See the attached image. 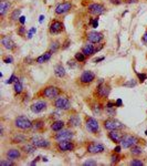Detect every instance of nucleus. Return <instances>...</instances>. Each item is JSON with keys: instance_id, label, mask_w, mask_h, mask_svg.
Returning a JSON list of instances; mask_svg holds the SVG:
<instances>
[{"instance_id": "423d86ee", "label": "nucleus", "mask_w": 147, "mask_h": 166, "mask_svg": "<svg viewBox=\"0 0 147 166\" xmlns=\"http://www.w3.org/2000/svg\"><path fill=\"white\" fill-rule=\"evenodd\" d=\"M73 135H74V133H73L71 130H69V129L63 130V129H62L61 131L57 132V134H55L54 138L59 142V141H65V140H72Z\"/></svg>"}, {"instance_id": "9d476101", "label": "nucleus", "mask_w": 147, "mask_h": 166, "mask_svg": "<svg viewBox=\"0 0 147 166\" xmlns=\"http://www.w3.org/2000/svg\"><path fill=\"white\" fill-rule=\"evenodd\" d=\"M85 124H86L88 131H90V132L93 133V134H95V133L99 131V129H100V124H99L97 120H95L94 118H88Z\"/></svg>"}, {"instance_id": "f3484780", "label": "nucleus", "mask_w": 147, "mask_h": 166, "mask_svg": "<svg viewBox=\"0 0 147 166\" xmlns=\"http://www.w3.org/2000/svg\"><path fill=\"white\" fill-rule=\"evenodd\" d=\"M6 156L8 160H19V158H21V152H20L18 148H10V149L7 151Z\"/></svg>"}, {"instance_id": "20e7f679", "label": "nucleus", "mask_w": 147, "mask_h": 166, "mask_svg": "<svg viewBox=\"0 0 147 166\" xmlns=\"http://www.w3.org/2000/svg\"><path fill=\"white\" fill-rule=\"evenodd\" d=\"M30 143L33 144L35 147H40V148H48L50 146V142L44 140L43 137L39 136V135H35L30 138Z\"/></svg>"}, {"instance_id": "f8f14e48", "label": "nucleus", "mask_w": 147, "mask_h": 166, "mask_svg": "<svg viewBox=\"0 0 147 166\" xmlns=\"http://www.w3.org/2000/svg\"><path fill=\"white\" fill-rule=\"evenodd\" d=\"M88 9L90 13L95 15V16H100V15L105 12V7L103 5H101V3H92V5L88 6Z\"/></svg>"}, {"instance_id": "4c0bfd02", "label": "nucleus", "mask_w": 147, "mask_h": 166, "mask_svg": "<svg viewBox=\"0 0 147 166\" xmlns=\"http://www.w3.org/2000/svg\"><path fill=\"white\" fill-rule=\"evenodd\" d=\"M118 160H119V157H118L117 153H115L111 156V163L112 164H116V163H118Z\"/></svg>"}, {"instance_id": "ea45409f", "label": "nucleus", "mask_w": 147, "mask_h": 166, "mask_svg": "<svg viewBox=\"0 0 147 166\" xmlns=\"http://www.w3.org/2000/svg\"><path fill=\"white\" fill-rule=\"evenodd\" d=\"M17 80H18V77H16L14 74H12L11 77H10V79H8V80H7V81H6V83H7V84H11V83L16 82Z\"/></svg>"}, {"instance_id": "2f4dec72", "label": "nucleus", "mask_w": 147, "mask_h": 166, "mask_svg": "<svg viewBox=\"0 0 147 166\" xmlns=\"http://www.w3.org/2000/svg\"><path fill=\"white\" fill-rule=\"evenodd\" d=\"M20 13H21V9H16V10L11 13L10 19H11L12 21H16V20H18V18H20V17H19Z\"/></svg>"}, {"instance_id": "a878e982", "label": "nucleus", "mask_w": 147, "mask_h": 166, "mask_svg": "<svg viewBox=\"0 0 147 166\" xmlns=\"http://www.w3.org/2000/svg\"><path fill=\"white\" fill-rule=\"evenodd\" d=\"M10 8V2H7V1H1L0 2V16H5L6 12L9 10Z\"/></svg>"}, {"instance_id": "de8ad7c7", "label": "nucleus", "mask_w": 147, "mask_h": 166, "mask_svg": "<svg viewBox=\"0 0 147 166\" xmlns=\"http://www.w3.org/2000/svg\"><path fill=\"white\" fill-rule=\"evenodd\" d=\"M35 31H37V29H35V28H32V29L30 30L29 33H28V38H29V39H31V38H32V36H33V33H35Z\"/></svg>"}, {"instance_id": "13d9d810", "label": "nucleus", "mask_w": 147, "mask_h": 166, "mask_svg": "<svg viewBox=\"0 0 147 166\" xmlns=\"http://www.w3.org/2000/svg\"><path fill=\"white\" fill-rule=\"evenodd\" d=\"M68 64L70 65V66H74V63H73V61H69V63Z\"/></svg>"}, {"instance_id": "a211bd4d", "label": "nucleus", "mask_w": 147, "mask_h": 166, "mask_svg": "<svg viewBox=\"0 0 147 166\" xmlns=\"http://www.w3.org/2000/svg\"><path fill=\"white\" fill-rule=\"evenodd\" d=\"M102 39H103V35L101 32L93 31V32H90L88 35V40L91 43H99V42L102 41Z\"/></svg>"}, {"instance_id": "c03bdc74", "label": "nucleus", "mask_w": 147, "mask_h": 166, "mask_svg": "<svg viewBox=\"0 0 147 166\" xmlns=\"http://www.w3.org/2000/svg\"><path fill=\"white\" fill-rule=\"evenodd\" d=\"M3 62H6V63H12V62H13V58H12L11 55H7L6 58L3 59Z\"/></svg>"}, {"instance_id": "4468645a", "label": "nucleus", "mask_w": 147, "mask_h": 166, "mask_svg": "<svg viewBox=\"0 0 147 166\" xmlns=\"http://www.w3.org/2000/svg\"><path fill=\"white\" fill-rule=\"evenodd\" d=\"M47 102L46 101H37L32 103L31 105V111L33 113H41L47 109Z\"/></svg>"}, {"instance_id": "f03ea898", "label": "nucleus", "mask_w": 147, "mask_h": 166, "mask_svg": "<svg viewBox=\"0 0 147 166\" xmlns=\"http://www.w3.org/2000/svg\"><path fill=\"white\" fill-rule=\"evenodd\" d=\"M104 127L108 131H114V130H123L124 129V124L122 122H119L116 119H107L103 122Z\"/></svg>"}, {"instance_id": "cd10ccee", "label": "nucleus", "mask_w": 147, "mask_h": 166, "mask_svg": "<svg viewBox=\"0 0 147 166\" xmlns=\"http://www.w3.org/2000/svg\"><path fill=\"white\" fill-rule=\"evenodd\" d=\"M44 127V122L42 120H35L32 122V130L33 131H40Z\"/></svg>"}, {"instance_id": "393cba45", "label": "nucleus", "mask_w": 147, "mask_h": 166, "mask_svg": "<svg viewBox=\"0 0 147 166\" xmlns=\"http://www.w3.org/2000/svg\"><path fill=\"white\" fill-rule=\"evenodd\" d=\"M63 126H64V122L61 121V120H58V121H55V122L52 123L51 129H52V131H54V132H59V131H61L63 129Z\"/></svg>"}, {"instance_id": "4d7b16f0", "label": "nucleus", "mask_w": 147, "mask_h": 166, "mask_svg": "<svg viewBox=\"0 0 147 166\" xmlns=\"http://www.w3.org/2000/svg\"><path fill=\"white\" fill-rule=\"evenodd\" d=\"M102 60H104V57H102V58H99V59H95L94 62H99V61H102Z\"/></svg>"}, {"instance_id": "864d4df0", "label": "nucleus", "mask_w": 147, "mask_h": 166, "mask_svg": "<svg viewBox=\"0 0 147 166\" xmlns=\"http://www.w3.org/2000/svg\"><path fill=\"white\" fill-rule=\"evenodd\" d=\"M19 21H20V24H23L24 22H26V17H23V16H21L20 18H19Z\"/></svg>"}, {"instance_id": "1a4fd4ad", "label": "nucleus", "mask_w": 147, "mask_h": 166, "mask_svg": "<svg viewBox=\"0 0 147 166\" xmlns=\"http://www.w3.org/2000/svg\"><path fill=\"white\" fill-rule=\"evenodd\" d=\"M58 149L60 152H70L74 149V144L71 142V140H65V141H59L58 142Z\"/></svg>"}, {"instance_id": "c85d7f7f", "label": "nucleus", "mask_w": 147, "mask_h": 166, "mask_svg": "<svg viewBox=\"0 0 147 166\" xmlns=\"http://www.w3.org/2000/svg\"><path fill=\"white\" fill-rule=\"evenodd\" d=\"M13 89H14V92H16L17 94H20V93L22 92V90H23V85H22V83H21L20 80H17V81L14 82Z\"/></svg>"}, {"instance_id": "c9c22d12", "label": "nucleus", "mask_w": 147, "mask_h": 166, "mask_svg": "<svg viewBox=\"0 0 147 166\" xmlns=\"http://www.w3.org/2000/svg\"><path fill=\"white\" fill-rule=\"evenodd\" d=\"M130 165H132V166H143L144 165V163H143L141 160H130Z\"/></svg>"}, {"instance_id": "7ed1b4c3", "label": "nucleus", "mask_w": 147, "mask_h": 166, "mask_svg": "<svg viewBox=\"0 0 147 166\" xmlns=\"http://www.w3.org/2000/svg\"><path fill=\"white\" fill-rule=\"evenodd\" d=\"M54 107L59 110H69L71 107V102L66 96H58L54 101Z\"/></svg>"}, {"instance_id": "58836bf2", "label": "nucleus", "mask_w": 147, "mask_h": 166, "mask_svg": "<svg viewBox=\"0 0 147 166\" xmlns=\"http://www.w3.org/2000/svg\"><path fill=\"white\" fill-rule=\"evenodd\" d=\"M35 62H38V63H44V62H47V59H46L44 54H42V55H40V57H38L37 60H35Z\"/></svg>"}, {"instance_id": "052dcab7", "label": "nucleus", "mask_w": 147, "mask_h": 166, "mask_svg": "<svg viewBox=\"0 0 147 166\" xmlns=\"http://www.w3.org/2000/svg\"><path fill=\"white\" fill-rule=\"evenodd\" d=\"M38 158H39V157H38ZM38 158H37L35 160H33V162L31 163V165H35V164H37V162H38Z\"/></svg>"}, {"instance_id": "09e8293b", "label": "nucleus", "mask_w": 147, "mask_h": 166, "mask_svg": "<svg viewBox=\"0 0 147 166\" xmlns=\"http://www.w3.org/2000/svg\"><path fill=\"white\" fill-rule=\"evenodd\" d=\"M122 104H123V102H122V100L121 99H118V100H116V102H115V105L117 107H122Z\"/></svg>"}, {"instance_id": "5701e85b", "label": "nucleus", "mask_w": 147, "mask_h": 166, "mask_svg": "<svg viewBox=\"0 0 147 166\" xmlns=\"http://www.w3.org/2000/svg\"><path fill=\"white\" fill-rule=\"evenodd\" d=\"M35 146L33 145V144H24L23 146L21 147V151L23 152V153H26V154H33L35 151Z\"/></svg>"}, {"instance_id": "412c9836", "label": "nucleus", "mask_w": 147, "mask_h": 166, "mask_svg": "<svg viewBox=\"0 0 147 166\" xmlns=\"http://www.w3.org/2000/svg\"><path fill=\"white\" fill-rule=\"evenodd\" d=\"M82 52L85 54V57H91L92 54L95 53V48L93 44H91V42L88 43V44H85L82 49Z\"/></svg>"}, {"instance_id": "2eb2a0df", "label": "nucleus", "mask_w": 147, "mask_h": 166, "mask_svg": "<svg viewBox=\"0 0 147 166\" xmlns=\"http://www.w3.org/2000/svg\"><path fill=\"white\" fill-rule=\"evenodd\" d=\"M71 8H72V5L70 2H62L55 7V13L57 15H64V13L70 11Z\"/></svg>"}, {"instance_id": "f257e3e1", "label": "nucleus", "mask_w": 147, "mask_h": 166, "mask_svg": "<svg viewBox=\"0 0 147 166\" xmlns=\"http://www.w3.org/2000/svg\"><path fill=\"white\" fill-rule=\"evenodd\" d=\"M13 124L14 126L19 129V130H22V131H27V130H30V129H32V122L30 121L28 118H26V116H18L14 119V122H13Z\"/></svg>"}, {"instance_id": "49530a36", "label": "nucleus", "mask_w": 147, "mask_h": 166, "mask_svg": "<svg viewBox=\"0 0 147 166\" xmlns=\"http://www.w3.org/2000/svg\"><path fill=\"white\" fill-rule=\"evenodd\" d=\"M124 85H125V86H135V85H136V81H134V80H130V82L124 83Z\"/></svg>"}, {"instance_id": "8fccbe9b", "label": "nucleus", "mask_w": 147, "mask_h": 166, "mask_svg": "<svg viewBox=\"0 0 147 166\" xmlns=\"http://www.w3.org/2000/svg\"><path fill=\"white\" fill-rule=\"evenodd\" d=\"M115 102H108L107 104H106V107H115Z\"/></svg>"}, {"instance_id": "bf43d9fd", "label": "nucleus", "mask_w": 147, "mask_h": 166, "mask_svg": "<svg viewBox=\"0 0 147 166\" xmlns=\"http://www.w3.org/2000/svg\"><path fill=\"white\" fill-rule=\"evenodd\" d=\"M43 19H44V16H40V19H39V21H40V22H42V21H43Z\"/></svg>"}, {"instance_id": "9b49d317", "label": "nucleus", "mask_w": 147, "mask_h": 166, "mask_svg": "<svg viewBox=\"0 0 147 166\" xmlns=\"http://www.w3.org/2000/svg\"><path fill=\"white\" fill-rule=\"evenodd\" d=\"M110 92H111V88H110V85L108 84H106V83H101L97 85V90H96V93L97 95L100 96V98H107L108 94H110Z\"/></svg>"}, {"instance_id": "f704fd0d", "label": "nucleus", "mask_w": 147, "mask_h": 166, "mask_svg": "<svg viewBox=\"0 0 147 166\" xmlns=\"http://www.w3.org/2000/svg\"><path fill=\"white\" fill-rule=\"evenodd\" d=\"M0 165L1 166H12V165H14V163L12 162L11 160H0Z\"/></svg>"}, {"instance_id": "b1692460", "label": "nucleus", "mask_w": 147, "mask_h": 166, "mask_svg": "<svg viewBox=\"0 0 147 166\" xmlns=\"http://www.w3.org/2000/svg\"><path fill=\"white\" fill-rule=\"evenodd\" d=\"M12 143H14V144H21V143L23 142H27V137L24 136L23 134H20V133H18L16 134L14 136L12 137Z\"/></svg>"}, {"instance_id": "6e6552de", "label": "nucleus", "mask_w": 147, "mask_h": 166, "mask_svg": "<svg viewBox=\"0 0 147 166\" xmlns=\"http://www.w3.org/2000/svg\"><path fill=\"white\" fill-rule=\"evenodd\" d=\"M104 145L97 142H92L88 145V152L91 154H101L104 152Z\"/></svg>"}, {"instance_id": "39448f33", "label": "nucleus", "mask_w": 147, "mask_h": 166, "mask_svg": "<svg viewBox=\"0 0 147 166\" xmlns=\"http://www.w3.org/2000/svg\"><path fill=\"white\" fill-rule=\"evenodd\" d=\"M137 137L133 135H123L121 140V146L124 148H130L137 144Z\"/></svg>"}, {"instance_id": "79ce46f5", "label": "nucleus", "mask_w": 147, "mask_h": 166, "mask_svg": "<svg viewBox=\"0 0 147 166\" xmlns=\"http://www.w3.org/2000/svg\"><path fill=\"white\" fill-rule=\"evenodd\" d=\"M137 77H138V79H139V81H141V82H144V81L147 79V75L146 74H144V73H143V74L137 73Z\"/></svg>"}, {"instance_id": "4be33fe9", "label": "nucleus", "mask_w": 147, "mask_h": 166, "mask_svg": "<svg viewBox=\"0 0 147 166\" xmlns=\"http://www.w3.org/2000/svg\"><path fill=\"white\" fill-rule=\"evenodd\" d=\"M68 124L72 126V127H77V126H80L81 125V119L79 115H72L70 119H69V122Z\"/></svg>"}, {"instance_id": "bb28decb", "label": "nucleus", "mask_w": 147, "mask_h": 166, "mask_svg": "<svg viewBox=\"0 0 147 166\" xmlns=\"http://www.w3.org/2000/svg\"><path fill=\"white\" fill-rule=\"evenodd\" d=\"M54 74L58 77H63L65 75V69L62 64H58L54 69Z\"/></svg>"}, {"instance_id": "0eeeda50", "label": "nucleus", "mask_w": 147, "mask_h": 166, "mask_svg": "<svg viewBox=\"0 0 147 166\" xmlns=\"http://www.w3.org/2000/svg\"><path fill=\"white\" fill-rule=\"evenodd\" d=\"M60 89L59 88H57V86H48L46 89L43 90V95L47 98V99H50V100H52V99H55V98H58L60 95Z\"/></svg>"}, {"instance_id": "a18cd8bd", "label": "nucleus", "mask_w": 147, "mask_h": 166, "mask_svg": "<svg viewBox=\"0 0 147 166\" xmlns=\"http://www.w3.org/2000/svg\"><path fill=\"white\" fill-rule=\"evenodd\" d=\"M91 24H92L93 28H97V26H99V18H95L94 20H91Z\"/></svg>"}, {"instance_id": "aec40b11", "label": "nucleus", "mask_w": 147, "mask_h": 166, "mask_svg": "<svg viewBox=\"0 0 147 166\" xmlns=\"http://www.w3.org/2000/svg\"><path fill=\"white\" fill-rule=\"evenodd\" d=\"M108 137H110V140L113 141L114 143H121V140H122V137H123V134H122L121 132H118V130L110 131Z\"/></svg>"}, {"instance_id": "5fc2aeb1", "label": "nucleus", "mask_w": 147, "mask_h": 166, "mask_svg": "<svg viewBox=\"0 0 147 166\" xmlns=\"http://www.w3.org/2000/svg\"><path fill=\"white\" fill-rule=\"evenodd\" d=\"M121 149H122V146H116V147H115V149H114V151H115V153H121Z\"/></svg>"}, {"instance_id": "6e6d98bb", "label": "nucleus", "mask_w": 147, "mask_h": 166, "mask_svg": "<svg viewBox=\"0 0 147 166\" xmlns=\"http://www.w3.org/2000/svg\"><path fill=\"white\" fill-rule=\"evenodd\" d=\"M126 2L127 3H135V2H137V0H127Z\"/></svg>"}, {"instance_id": "ddd939ff", "label": "nucleus", "mask_w": 147, "mask_h": 166, "mask_svg": "<svg viewBox=\"0 0 147 166\" xmlns=\"http://www.w3.org/2000/svg\"><path fill=\"white\" fill-rule=\"evenodd\" d=\"M95 79V74L94 72L92 71H88V70H86V71H84L81 74V77H80V81L82 83H84V84H88V83L93 82Z\"/></svg>"}, {"instance_id": "a19ab883", "label": "nucleus", "mask_w": 147, "mask_h": 166, "mask_svg": "<svg viewBox=\"0 0 147 166\" xmlns=\"http://www.w3.org/2000/svg\"><path fill=\"white\" fill-rule=\"evenodd\" d=\"M83 165L84 166H95L96 165V162L93 160H86V162H84Z\"/></svg>"}, {"instance_id": "c756f323", "label": "nucleus", "mask_w": 147, "mask_h": 166, "mask_svg": "<svg viewBox=\"0 0 147 166\" xmlns=\"http://www.w3.org/2000/svg\"><path fill=\"white\" fill-rule=\"evenodd\" d=\"M143 153V149H141V146H137V145H134L130 147V154L135 155V156H138Z\"/></svg>"}, {"instance_id": "473e14b6", "label": "nucleus", "mask_w": 147, "mask_h": 166, "mask_svg": "<svg viewBox=\"0 0 147 166\" xmlns=\"http://www.w3.org/2000/svg\"><path fill=\"white\" fill-rule=\"evenodd\" d=\"M92 111L94 114L96 115H101V113H102V107H101L100 104H94L93 107H92Z\"/></svg>"}, {"instance_id": "e433bc0d", "label": "nucleus", "mask_w": 147, "mask_h": 166, "mask_svg": "<svg viewBox=\"0 0 147 166\" xmlns=\"http://www.w3.org/2000/svg\"><path fill=\"white\" fill-rule=\"evenodd\" d=\"M106 112L108 115H111V116H114V115H116V111H115V107H106Z\"/></svg>"}, {"instance_id": "7c9ffc66", "label": "nucleus", "mask_w": 147, "mask_h": 166, "mask_svg": "<svg viewBox=\"0 0 147 166\" xmlns=\"http://www.w3.org/2000/svg\"><path fill=\"white\" fill-rule=\"evenodd\" d=\"M59 48H60V42L53 41L52 43H51V46H50V51H51L52 53H54V52H57V51L59 50Z\"/></svg>"}, {"instance_id": "dca6fc26", "label": "nucleus", "mask_w": 147, "mask_h": 166, "mask_svg": "<svg viewBox=\"0 0 147 166\" xmlns=\"http://www.w3.org/2000/svg\"><path fill=\"white\" fill-rule=\"evenodd\" d=\"M63 31V24L60 22L58 20H54L52 24H50V32L52 35H58V33H61Z\"/></svg>"}, {"instance_id": "6ab92c4d", "label": "nucleus", "mask_w": 147, "mask_h": 166, "mask_svg": "<svg viewBox=\"0 0 147 166\" xmlns=\"http://www.w3.org/2000/svg\"><path fill=\"white\" fill-rule=\"evenodd\" d=\"M1 44L3 46V48H6L7 50H12V49L16 48L14 42L12 41V39L10 37H8V36L2 37V39H1Z\"/></svg>"}, {"instance_id": "3c124183", "label": "nucleus", "mask_w": 147, "mask_h": 166, "mask_svg": "<svg viewBox=\"0 0 147 166\" xmlns=\"http://www.w3.org/2000/svg\"><path fill=\"white\" fill-rule=\"evenodd\" d=\"M143 42L147 46V31L144 33V36H143Z\"/></svg>"}, {"instance_id": "37998d69", "label": "nucleus", "mask_w": 147, "mask_h": 166, "mask_svg": "<svg viewBox=\"0 0 147 166\" xmlns=\"http://www.w3.org/2000/svg\"><path fill=\"white\" fill-rule=\"evenodd\" d=\"M18 35H19V36H24V35H26V28H24V27H20V28L18 29Z\"/></svg>"}, {"instance_id": "72a5a7b5", "label": "nucleus", "mask_w": 147, "mask_h": 166, "mask_svg": "<svg viewBox=\"0 0 147 166\" xmlns=\"http://www.w3.org/2000/svg\"><path fill=\"white\" fill-rule=\"evenodd\" d=\"M85 54L83 53V52H77V54H75V60L77 61H79V62H83L84 60H85Z\"/></svg>"}, {"instance_id": "603ef678", "label": "nucleus", "mask_w": 147, "mask_h": 166, "mask_svg": "<svg viewBox=\"0 0 147 166\" xmlns=\"http://www.w3.org/2000/svg\"><path fill=\"white\" fill-rule=\"evenodd\" d=\"M70 46V40H66L64 42V46H62V49H66V48Z\"/></svg>"}]
</instances>
